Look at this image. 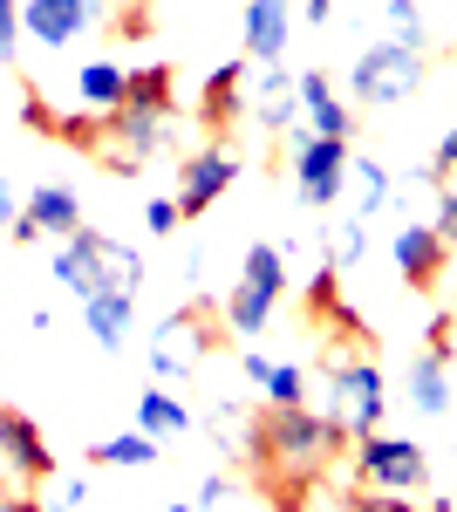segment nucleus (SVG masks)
<instances>
[{
    "label": "nucleus",
    "mask_w": 457,
    "mask_h": 512,
    "mask_svg": "<svg viewBox=\"0 0 457 512\" xmlns=\"http://www.w3.org/2000/svg\"><path fill=\"white\" fill-rule=\"evenodd\" d=\"M239 444H246L253 472L314 478L348 444V431L335 424V417L307 410V403H267V417H260V424H246V437H239Z\"/></svg>",
    "instance_id": "f257e3e1"
},
{
    "label": "nucleus",
    "mask_w": 457,
    "mask_h": 512,
    "mask_svg": "<svg viewBox=\"0 0 457 512\" xmlns=\"http://www.w3.org/2000/svg\"><path fill=\"white\" fill-rule=\"evenodd\" d=\"M55 287H69L76 301H96V294H137L144 287V253L137 246H123V239L96 233V226H82L55 246Z\"/></svg>",
    "instance_id": "f03ea898"
},
{
    "label": "nucleus",
    "mask_w": 457,
    "mask_h": 512,
    "mask_svg": "<svg viewBox=\"0 0 457 512\" xmlns=\"http://www.w3.org/2000/svg\"><path fill=\"white\" fill-rule=\"evenodd\" d=\"M287 287H294V274H287V246H246V260H239V287L226 294V328L232 335H267L273 328V308L287 301Z\"/></svg>",
    "instance_id": "7ed1b4c3"
},
{
    "label": "nucleus",
    "mask_w": 457,
    "mask_h": 512,
    "mask_svg": "<svg viewBox=\"0 0 457 512\" xmlns=\"http://www.w3.org/2000/svg\"><path fill=\"white\" fill-rule=\"evenodd\" d=\"M423 82V55L410 41H376V48H362V62L348 69V96L355 103H369V110H389V103H403L410 89Z\"/></svg>",
    "instance_id": "20e7f679"
},
{
    "label": "nucleus",
    "mask_w": 457,
    "mask_h": 512,
    "mask_svg": "<svg viewBox=\"0 0 457 512\" xmlns=\"http://www.w3.org/2000/svg\"><path fill=\"white\" fill-rule=\"evenodd\" d=\"M355 478H362L369 492H403V499H417L423 485H430V458H423L417 437L369 431L362 444H355Z\"/></svg>",
    "instance_id": "39448f33"
},
{
    "label": "nucleus",
    "mask_w": 457,
    "mask_h": 512,
    "mask_svg": "<svg viewBox=\"0 0 457 512\" xmlns=\"http://www.w3.org/2000/svg\"><path fill=\"white\" fill-rule=\"evenodd\" d=\"M328 390H335V424H342L348 437H369L382 431V410H389V383H382V369L369 362V355H342L335 369H328Z\"/></svg>",
    "instance_id": "423d86ee"
},
{
    "label": "nucleus",
    "mask_w": 457,
    "mask_h": 512,
    "mask_svg": "<svg viewBox=\"0 0 457 512\" xmlns=\"http://www.w3.org/2000/svg\"><path fill=\"white\" fill-rule=\"evenodd\" d=\"M348 151H355L348 137H314V130L294 137V192H301V205H342Z\"/></svg>",
    "instance_id": "0eeeda50"
},
{
    "label": "nucleus",
    "mask_w": 457,
    "mask_h": 512,
    "mask_svg": "<svg viewBox=\"0 0 457 512\" xmlns=\"http://www.w3.org/2000/svg\"><path fill=\"white\" fill-rule=\"evenodd\" d=\"M110 0H21V28L41 41V48H76L103 28Z\"/></svg>",
    "instance_id": "6e6552de"
},
{
    "label": "nucleus",
    "mask_w": 457,
    "mask_h": 512,
    "mask_svg": "<svg viewBox=\"0 0 457 512\" xmlns=\"http://www.w3.org/2000/svg\"><path fill=\"white\" fill-rule=\"evenodd\" d=\"M205 349H212V328H205L198 308H178V315H164L151 328V369L164 383H185L191 369L205 362Z\"/></svg>",
    "instance_id": "1a4fd4ad"
},
{
    "label": "nucleus",
    "mask_w": 457,
    "mask_h": 512,
    "mask_svg": "<svg viewBox=\"0 0 457 512\" xmlns=\"http://www.w3.org/2000/svg\"><path fill=\"white\" fill-rule=\"evenodd\" d=\"M232 185H239V158H232L226 144H205V151H191V158L178 164V212H185V219H205Z\"/></svg>",
    "instance_id": "9d476101"
},
{
    "label": "nucleus",
    "mask_w": 457,
    "mask_h": 512,
    "mask_svg": "<svg viewBox=\"0 0 457 512\" xmlns=\"http://www.w3.org/2000/svg\"><path fill=\"white\" fill-rule=\"evenodd\" d=\"M389 253H396V274H403V287H417V294H423V287H437V280H444V267H451L457 246L437 233L430 219H403Z\"/></svg>",
    "instance_id": "9b49d317"
},
{
    "label": "nucleus",
    "mask_w": 457,
    "mask_h": 512,
    "mask_svg": "<svg viewBox=\"0 0 457 512\" xmlns=\"http://www.w3.org/2000/svg\"><path fill=\"white\" fill-rule=\"evenodd\" d=\"M0 458H7V472L21 478V485H35V478H55V451H48V437L28 410H14V403H0Z\"/></svg>",
    "instance_id": "f8f14e48"
},
{
    "label": "nucleus",
    "mask_w": 457,
    "mask_h": 512,
    "mask_svg": "<svg viewBox=\"0 0 457 512\" xmlns=\"http://www.w3.org/2000/svg\"><path fill=\"white\" fill-rule=\"evenodd\" d=\"M287 35H294V7L287 0H246V14H239L246 62H280L287 55Z\"/></svg>",
    "instance_id": "ddd939ff"
},
{
    "label": "nucleus",
    "mask_w": 457,
    "mask_h": 512,
    "mask_svg": "<svg viewBox=\"0 0 457 512\" xmlns=\"http://www.w3.org/2000/svg\"><path fill=\"white\" fill-rule=\"evenodd\" d=\"M294 89H301V117L314 137H355V110L342 103V89H335L328 69H301Z\"/></svg>",
    "instance_id": "4468645a"
},
{
    "label": "nucleus",
    "mask_w": 457,
    "mask_h": 512,
    "mask_svg": "<svg viewBox=\"0 0 457 512\" xmlns=\"http://www.w3.org/2000/svg\"><path fill=\"white\" fill-rule=\"evenodd\" d=\"M82 328H89V342L103 355H123L130 349V328H137V294H96V301H82Z\"/></svg>",
    "instance_id": "2eb2a0df"
},
{
    "label": "nucleus",
    "mask_w": 457,
    "mask_h": 512,
    "mask_svg": "<svg viewBox=\"0 0 457 512\" xmlns=\"http://www.w3.org/2000/svg\"><path fill=\"white\" fill-rule=\"evenodd\" d=\"M246 76H253V62L239 55V62H219L212 76H205V130H232L239 123V103H246Z\"/></svg>",
    "instance_id": "dca6fc26"
},
{
    "label": "nucleus",
    "mask_w": 457,
    "mask_h": 512,
    "mask_svg": "<svg viewBox=\"0 0 457 512\" xmlns=\"http://www.w3.org/2000/svg\"><path fill=\"white\" fill-rule=\"evenodd\" d=\"M28 219H35L48 239L82 233V198H76V185H35V192H28Z\"/></svg>",
    "instance_id": "f3484780"
},
{
    "label": "nucleus",
    "mask_w": 457,
    "mask_h": 512,
    "mask_svg": "<svg viewBox=\"0 0 457 512\" xmlns=\"http://www.w3.org/2000/svg\"><path fill=\"white\" fill-rule=\"evenodd\" d=\"M389 171H382L376 158H362V151H348V185H342V198H348V212L355 219H376L382 205H389Z\"/></svg>",
    "instance_id": "a211bd4d"
},
{
    "label": "nucleus",
    "mask_w": 457,
    "mask_h": 512,
    "mask_svg": "<svg viewBox=\"0 0 457 512\" xmlns=\"http://www.w3.org/2000/svg\"><path fill=\"white\" fill-rule=\"evenodd\" d=\"M171 103H178V76H171V62H144V69H130L123 110H144V117H171Z\"/></svg>",
    "instance_id": "6ab92c4d"
},
{
    "label": "nucleus",
    "mask_w": 457,
    "mask_h": 512,
    "mask_svg": "<svg viewBox=\"0 0 457 512\" xmlns=\"http://www.w3.org/2000/svg\"><path fill=\"white\" fill-rule=\"evenodd\" d=\"M137 431H151L157 444H171V437H191V410L178 403L171 390H144L137 396Z\"/></svg>",
    "instance_id": "aec40b11"
},
{
    "label": "nucleus",
    "mask_w": 457,
    "mask_h": 512,
    "mask_svg": "<svg viewBox=\"0 0 457 512\" xmlns=\"http://www.w3.org/2000/svg\"><path fill=\"white\" fill-rule=\"evenodd\" d=\"M123 89H130V69H116V62H82L76 69V96L89 110H123Z\"/></svg>",
    "instance_id": "412c9836"
},
{
    "label": "nucleus",
    "mask_w": 457,
    "mask_h": 512,
    "mask_svg": "<svg viewBox=\"0 0 457 512\" xmlns=\"http://www.w3.org/2000/svg\"><path fill=\"white\" fill-rule=\"evenodd\" d=\"M157 451H164V444H157L151 431H116V437H96V444H89V458H96V465H123V472L157 465Z\"/></svg>",
    "instance_id": "4be33fe9"
},
{
    "label": "nucleus",
    "mask_w": 457,
    "mask_h": 512,
    "mask_svg": "<svg viewBox=\"0 0 457 512\" xmlns=\"http://www.w3.org/2000/svg\"><path fill=\"white\" fill-rule=\"evenodd\" d=\"M410 410H423V417H444L451 410V362L423 355L417 369H410Z\"/></svg>",
    "instance_id": "5701e85b"
},
{
    "label": "nucleus",
    "mask_w": 457,
    "mask_h": 512,
    "mask_svg": "<svg viewBox=\"0 0 457 512\" xmlns=\"http://www.w3.org/2000/svg\"><path fill=\"white\" fill-rule=\"evenodd\" d=\"M260 390H267V403H307V369L301 362H267Z\"/></svg>",
    "instance_id": "b1692460"
},
{
    "label": "nucleus",
    "mask_w": 457,
    "mask_h": 512,
    "mask_svg": "<svg viewBox=\"0 0 457 512\" xmlns=\"http://www.w3.org/2000/svg\"><path fill=\"white\" fill-rule=\"evenodd\" d=\"M382 21H389V35H396V41L423 48V14H417V0H382Z\"/></svg>",
    "instance_id": "393cba45"
},
{
    "label": "nucleus",
    "mask_w": 457,
    "mask_h": 512,
    "mask_svg": "<svg viewBox=\"0 0 457 512\" xmlns=\"http://www.w3.org/2000/svg\"><path fill=\"white\" fill-rule=\"evenodd\" d=\"M362 253H369V233H362V219L348 212L342 226H335V267H362Z\"/></svg>",
    "instance_id": "a878e982"
},
{
    "label": "nucleus",
    "mask_w": 457,
    "mask_h": 512,
    "mask_svg": "<svg viewBox=\"0 0 457 512\" xmlns=\"http://www.w3.org/2000/svg\"><path fill=\"white\" fill-rule=\"evenodd\" d=\"M21 55V0H0V62Z\"/></svg>",
    "instance_id": "bb28decb"
},
{
    "label": "nucleus",
    "mask_w": 457,
    "mask_h": 512,
    "mask_svg": "<svg viewBox=\"0 0 457 512\" xmlns=\"http://www.w3.org/2000/svg\"><path fill=\"white\" fill-rule=\"evenodd\" d=\"M178 219H185V212H178V198H151V205H144V226H151L157 239L178 233Z\"/></svg>",
    "instance_id": "cd10ccee"
},
{
    "label": "nucleus",
    "mask_w": 457,
    "mask_h": 512,
    "mask_svg": "<svg viewBox=\"0 0 457 512\" xmlns=\"http://www.w3.org/2000/svg\"><path fill=\"white\" fill-rule=\"evenodd\" d=\"M430 226L457 246V185H444V192H437V219H430Z\"/></svg>",
    "instance_id": "c85d7f7f"
},
{
    "label": "nucleus",
    "mask_w": 457,
    "mask_h": 512,
    "mask_svg": "<svg viewBox=\"0 0 457 512\" xmlns=\"http://www.w3.org/2000/svg\"><path fill=\"white\" fill-rule=\"evenodd\" d=\"M451 328H457L451 315H437V321H430V355H437V362H451V355H457V335H451Z\"/></svg>",
    "instance_id": "c756f323"
},
{
    "label": "nucleus",
    "mask_w": 457,
    "mask_h": 512,
    "mask_svg": "<svg viewBox=\"0 0 457 512\" xmlns=\"http://www.w3.org/2000/svg\"><path fill=\"white\" fill-rule=\"evenodd\" d=\"M355 512H417V506H410L403 492H362V499H355Z\"/></svg>",
    "instance_id": "7c9ffc66"
},
{
    "label": "nucleus",
    "mask_w": 457,
    "mask_h": 512,
    "mask_svg": "<svg viewBox=\"0 0 457 512\" xmlns=\"http://www.w3.org/2000/svg\"><path fill=\"white\" fill-rule=\"evenodd\" d=\"M226 499H232V485H226V478H219V472H212V478H205V485H198V512H219V506H226Z\"/></svg>",
    "instance_id": "2f4dec72"
},
{
    "label": "nucleus",
    "mask_w": 457,
    "mask_h": 512,
    "mask_svg": "<svg viewBox=\"0 0 457 512\" xmlns=\"http://www.w3.org/2000/svg\"><path fill=\"white\" fill-rule=\"evenodd\" d=\"M7 233L21 239V246H35V239H48V233H41V226H35V219H28V205H21V212H14V226H7Z\"/></svg>",
    "instance_id": "473e14b6"
},
{
    "label": "nucleus",
    "mask_w": 457,
    "mask_h": 512,
    "mask_svg": "<svg viewBox=\"0 0 457 512\" xmlns=\"http://www.w3.org/2000/svg\"><path fill=\"white\" fill-rule=\"evenodd\" d=\"M62 506H69V512L89 506V478H69V485H62Z\"/></svg>",
    "instance_id": "72a5a7b5"
},
{
    "label": "nucleus",
    "mask_w": 457,
    "mask_h": 512,
    "mask_svg": "<svg viewBox=\"0 0 457 512\" xmlns=\"http://www.w3.org/2000/svg\"><path fill=\"white\" fill-rule=\"evenodd\" d=\"M14 212H21V205H14V185H7V178H0V233H7V226H14Z\"/></svg>",
    "instance_id": "f704fd0d"
},
{
    "label": "nucleus",
    "mask_w": 457,
    "mask_h": 512,
    "mask_svg": "<svg viewBox=\"0 0 457 512\" xmlns=\"http://www.w3.org/2000/svg\"><path fill=\"white\" fill-rule=\"evenodd\" d=\"M437 171H457V123H451V137L437 144Z\"/></svg>",
    "instance_id": "c9c22d12"
},
{
    "label": "nucleus",
    "mask_w": 457,
    "mask_h": 512,
    "mask_svg": "<svg viewBox=\"0 0 457 512\" xmlns=\"http://www.w3.org/2000/svg\"><path fill=\"white\" fill-rule=\"evenodd\" d=\"M307 21H335V0H307Z\"/></svg>",
    "instance_id": "e433bc0d"
},
{
    "label": "nucleus",
    "mask_w": 457,
    "mask_h": 512,
    "mask_svg": "<svg viewBox=\"0 0 457 512\" xmlns=\"http://www.w3.org/2000/svg\"><path fill=\"white\" fill-rule=\"evenodd\" d=\"M0 512H41L35 499H0Z\"/></svg>",
    "instance_id": "4c0bfd02"
},
{
    "label": "nucleus",
    "mask_w": 457,
    "mask_h": 512,
    "mask_svg": "<svg viewBox=\"0 0 457 512\" xmlns=\"http://www.w3.org/2000/svg\"><path fill=\"white\" fill-rule=\"evenodd\" d=\"M164 512H198V506H185V499H178V506H164Z\"/></svg>",
    "instance_id": "58836bf2"
}]
</instances>
